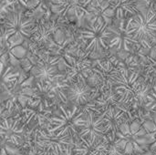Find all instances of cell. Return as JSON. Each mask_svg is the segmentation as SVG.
<instances>
[{"label": "cell", "instance_id": "6da1fadb", "mask_svg": "<svg viewBox=\"0 0 156 155\" xmlns=\"http://www.w3.org/2000/svg\"><path fill=\"white\" fill-rule=\"evenodd\" d=\"M113 88L119 93L122 104L135 106L145 102L150 85L145 84L139 73L122 67L113 80Z\"/></svg>", "mask_w": 156, "mask_h": 155}, {"label": "cell", "instance_id": "7a4b0ae2", "mask_svg": "<svg viewBox=\"0 0 156 155\" xmlns=\"http://www.w3.org/2000/svg\"><path fill=\"white\" fill-rule=\"evenodd\" d=\"M84 106L67 107L65 104H59L57 113L48 119L47 132L58 135H69L73 142L78 141L80 130L84 124Z\"/></svg>", "mask_w": 156, "mask_h": 155}, {"label": "cell", "instance_id": "3957f363", "mask_svg": "<svg viewBox=\"0 0 156 155\" xmlns=\"http://www.w3.org/2000/svg\"><path fill=\"white\" fill-rule=\"evenodd\" d=\"M154 142V134L150 135L148 131L139 122H133L129 123L125 122L117 131L112 143L123 154L131 155L144 153Z\"/></svg>", "mask_w": 156, "mask_h": 155}, {"label": "cell", "instance_id": "277c9868", "mask_svg": "<svg viewBox=\"0 0 156 155\" xmlns=\"http://www.w3.org/2000/svg\"><path fill=\"white\" fill-rule=\"evenodd\" d=\"M26 58L31 63L28 73L34 78V81L51 84L62 80L66 77V72L59 68L60 56L46 53L36 54L27 50Z\"/></svg>", "mask_w": 156, "mask_h": 155}, {"label": "cell", "instance_id": "5b68a950", "mask_svg": "<svg viewBox=\"0 0 156 155\" xmlns=\"http://www.w3.org/2000/svg\"><path fill=\"white\" fill-rule=\"evenodd\" d=\"M60 59L64 64V70L66 77L62 79L65 83L74 80L78 78H88L92 61L90 54L86 52L82 47L73 44V41L69 44L61 52Z\"/></svg>", "mask_w": 156, "mask_h": 155}, {"label": "cell", "instance_id": "8992f818", "mask_svg": "<svg viewBox=\"0 0 156 155\" xmlns=\"http://www.w3.org/2000/svg\"><path fill=\"white\" fill-rule=\"evenodd\" d=\"M19 6L22 5L10 7L5 14L4 21L5 35L11 45V48L29 38L35 26L34 21L27 17L25 12L18 8Z\"/></svg>", "mask_w": 156, "mask_h": 155}, {"label": "cell", "instance_id": "52a82bcc", "mask_svg": "<svg viewBox=\"0 0 156 155\" xmlns=\"http://www.w3.org/2000/svg\"><path fill=\"white\" fill-rule=\"evenodd\" d=\"M112 33L110 23L102 19H98L80 31V38L82 40L83 49L90 53L101 54L110 48V40Z\"/></svg>", "mask_w": 156, "mask_h": 155}, {"label": "cell", "instance_id": "ba28073f", "mask_svg": "<svg viewBox=\"0 0 156 155\" xmlns=\"http://www.w3.org/2000/svg\"><path fill=\"white\" fill-rule=\"evenodd\" d=\"M130 28L138 43L150 48L156 39V12L154 7L140 9L130 19Z\"/></svg>", "mask_w": 156, "mask_h": 155}, {"label": "cell", "instance_id": "9c48e42d", "mask_svg": "<svg viewBox=\"0 0 156 155\" xmlns=\"http://www.w3.org/2000/svg\"><path fill=\"white\" fill-rule=\"evenodd\" d=\"M124 67L117 58L99 60L91 67L90 75L96 81V95L107 89L113 87V80L119 70Z\"/></svg>", "mask_w": 156, "mask_h": 155}, {"label": "cell", "instance_id": "30bf717a", "mask_svg": "<svg viewBox=\"0 0 156 155\" xmlns=\"http://www.w3.org/2000/svg\"><path fill=\"white\" fill-rule=\"evenodd\" d=\"M130 19L121 18L116 19L114 24H110V28L112 36L110 40V48H114L119 53L131 52L133 48L139 45L130 28Z\"/></svg>", "mask_w": 156, "mask_h": 155}, {"label": "cell", "instance_id": "8fae6325", "mask_svg": "<svg viewBox=\"0 0 156 155\" xmlns=\"http://www.w3.org/2000/svg\"><path fill=\"white\" fill-rule=\"evenodd\" d=\"M72 139L69 135H58L45 131H38L36 146L45 154L61 155L71 146Z\"/></svg>", "mask_w": 156, "mask_h": 155}, {"label": "cell", "instance_id": "7c38bea8", "mask_svg": "<svg viewBox=\"0 0 156 155\" xmlns=\"http://www.w3.org/2000/svg\"><path fill=\"white\" fill-rule=\"evenodd\" d=\"M65 91L68 102L79 107L87 105L96 95V90L88 83L86 78L82 77L67 82Z\"/></svg>", "mask_w": 156, "mask_h": 155}, {"label": "cell", "instance_id": "4fadbf2b", "mask_svg": "<svg viewBox=\"0 0 156 155\" xmlns=\"http://www.w3.org/2000/svg\"><path fill=\"white\" fill-rule=\"evenodd\" d=\"M84 124L79 132V139H87L92 142H100L106 135L101 113L84 106Z\"/></svg>", "mask_w": 156, "mask_h": 155}, {"label": "cell", "instance_id": "5bb4252c", "mask_svg": "<svg viewBox=\"0 0 156 155\" xmlns=\"http://www.w3.org/2000/svg\"><path fill=\"white\" fill-rule=\"evenodd\" d=\"M24 137L25 124L21 122V118L5 117L0 119V138L15 145H20Z\"/></svg>", "mask_w": 156, "mask_h": 155}, {"label": "cell", "instance_id": "9a60e30c", "mask_svg": "<svg viewBox=\"0 0 156 155\" xmlns=\"http://www.w3.org/2000/svg\"><path fill=\"white\" fill-rule=\"evenodd\" d=\"M126 112V108L124 105H122L110 108L101 113L106 136L111 140L112 143L113 142L115 134L121 125L127 122Z\"/></svg>", "mask_w": 156, "mask_h": 155}, {"label": "cell", "instance_id": "2e32d148", "mask_svg": "<svg viewBox=\"0 0 156 155\" xmlns=\"http://www.w3.org/2000/svg\"><path fill=\"white\" fill-rule=\"evenodd\" d=\"M122 105L123 104H122L120 100L119 93L113 87H112L110 89L99 92L96 95V97L93 98V100L90 102H89L86 106L101 114L110 108Z\"/></svg>", "mask_w": 156, "mask_h": 155}, {"label": "cell", "instance_id": "e0dca14e", "mask_svg": "<svg viewBox=\"0 0 156 155\" xmlns=\"http://www.w3.org/2000/svg\"><path fill=\"white\" fill-rule=\"evenodd\" d=\"M57 16L66 17L68 16H80L81 14H89L82 0H50L49 7Z\"/></svg>", "mask_w": 156, "mask_h": 155}, {"label": "cell", "instance_id": "ac0fdd59", "mask_svg": "<svg viewBox=\"0 0 156 155\" xmlns=\"http://www.w3.org/2000/svg\"><path fill=\"white\" fill-rule=\"evenodd\" d=\"M139 0H113L106 11H110L108 16H114L115 19L129 18L134 16L138 11Z\"/></svg>", "mask_w": 156, "mask_h": 155}, {"label": "cell", "instance_id": "d6986e66", "mask_svg": "<svg viewBox=\"0 0 156 155\" xmlns=\"http://www.w3.org/2000/svg\"><path fill=\"white\" fill-rule=\"evenodd\" d=\"M19 76V72L10 63L0 60V95L10 90L18 81Z\"/></svg>", "mask_w": 156, "mask_h": 155}, {"label": "cell", "instance_id": "ffe728a7", "mask_svg": "<svg viewBox=\"0 0 156 155\" xmlns=\"http://www.w3.org/2000/svg\"><path fill=\"white\" fill-rule=\"evenodd\" d=\"M144 81L151 86L156 85V57H148L144 64Z\"/></svg>", "mask_w": 156, "mask_h": 155}, {"label": "cell", "instance_id": "44dd1931", "mask_svg": "<svg viewBox=\"0 0 156 155\" xmlns=\"http://www.w3.org/2000/svg\"><path fill=\"white\" fill-rule=\"evenodd\" d=\"M144 103L148 111L156 113V85L152 86V89L149 90Z\"/></svg>", "mask_w": 156, "mask_h": 155}, {"label": "cell", "instance_id": "7402d4cb", "mask_svg": "<svg viewBox=\"0 0 156 155\" xmlns=\"http://www.w3.org/2000/svg\"><path fill=\"white\" fill-rule=\"evenodd\" d=\"M5 14L6 13L0 11V29H3L4 28V21H5Z\"/></svg>", "mask_w": 156, "mask_h": 155}]
</instances>
